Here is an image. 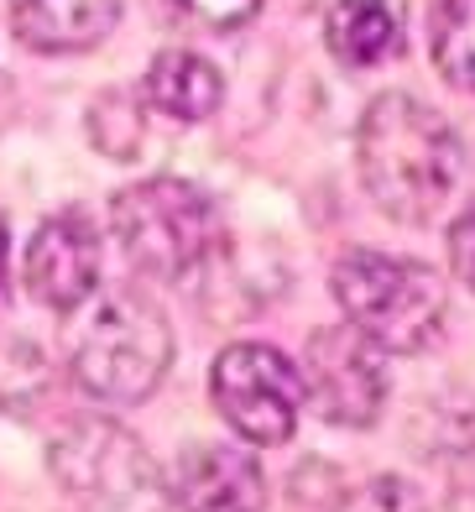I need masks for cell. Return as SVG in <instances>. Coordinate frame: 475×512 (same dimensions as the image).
I'll return each mask as SVG.
<instances>
[{
  "label": "cell",
  "mask_w": 475,
  "mask_h": 512,
  "mask_svg": "<svg viewBox=\"0 0 475 512\" xmlns=\"http://www.w3.org/2000/svg\"><path fill=\"white\" fill-rule=\"evenodd\" d=\"M449 267H455V277L475 293V204L449 225Z\"/></svg>",
  "instance_id": "obj_17"
},
{
  "label": "cell",
  "mask_w": 475,
  "mask_h": 512,
  "mask_svg": "<svg viewBox=\"0 0 475 512\" xmlns=\"http://www.w3.org/2000/svg\"><path fill=\"white\" fill-rule=\"evenodd\" d=\"M429 32L439 74L465 95H475V0H434Z\"/></svg>",
  "instance_id": "obj_13"
},
{
  "label": "cell",
  "mask_w": 475,
  "mask_h": 512,
  "mask_svg": "<svg viewBox=\"0 0 475 512\" xmlns=\"http://www.w3.org/2000/svg\"><path fill=\"white\" fill-rule=\"evenodd\" d=\"M335 298L376 351H429L444 335L449 319V288L434 267L413 256H387V251H350L335 267Z\"/></svg>",
  "instance_id": "obj_3"
},
{
  "label": "cell",
  "mask_w": 475,
  "mask_h": 512,
  "mask_svg": "<svg viewBox=\"0 0 475 512\" xmlns=\"http://www.w3.org/2000/svg\"><path fill=\"white\" fill-rule=\"evenodd\" d=\"M303 398L319 418L340 429H366L382 418L387 403V371L382 351L350 324H329L303 351Z\"/></svg>",
  "instance_id": "obj_7"
},
{
  "label": "cell",
  "mask_w": 475,
  "mask_h": 512,
  "mask_svg": "<svg viewBox=\"0 0 475 512\" xmlns=\"http://www.w3.org/2000/svg\"><path fill=\"white\" fill-rule=\"evenodd\" d=\"M147 100L173 115V121H204V115H215L220 100H225V79L215 74V63L188 53V48H168L157 53L152 68H147Z\"/></svg>",
  "instance_id": "obj_12"
},
{
  "label": "cell",
  "mask_w": 475,
  "mask_h": 512,
  "mask_svg": "<svg viewBox=\"0 0 475 512\" xmlns=\"http://www.w3.org/2000/svg\"><path fill=\"white\" fill-rule=\"evenodd\" d=\"M100 283V236L84 215H53L27 246V293L47 309H79Z\"/></svg>",
  "instance_id": "obj_8"
},
{
  "label": "cell",
  "mask_w": 475,
  "mask_h": 512,
  "mask_svg": "<svg viewBox=\"0 0 475 512\" xmlns=\"http://www.w3.org/2000/svg\"><path fill=\"white\" fill-rule=\"evenodd\" d=\"M173 330L141 288L100 293L68 335V366L100 403H141L168 377Z\"/></svg>",
  "instance_id": "obj_2"
},
{
  "label": "cell",
  "mask_w": 475,
  "mask_h": 512,
  "mask_svg": "<svg viewBox=\"0 0 475 512\" xmlns=\"http://www.w3.org/2000/svg\"><path fill=\"white\" fill-rule=\"evenodd\" d=\"M6 115H11V84H6V74H0V126H6Z\"/></svg>",
  "instance_id": "obj_19"
},
{
  "label": "cell",
  "mask_w": 475,
  "mask_h": 512,
  "mask_svg": "<svg viewBox=\"0 0 475 512\" xmlns=\"http://www.w3.org/2000/svg\"><path fill=\"white\" fill-rule=\"evenodd\" d=\"M355 162H361L366 194L397 225L439 220L460 183V142L449 121L402 89L366 105L355 131Z\"/></svg>",
  "instance_id": "obj_1"
},
{
  "label": "cell",
  "mask_w": 475,
  "mask_h": 512,
  "mask_svg": "<svg viewBox=\"0 0 475 512\" xmlns=\"http://www.w3.org/2000/svg\"><path fill=\"white\" fill-rule=\"evenodd\" d=\"M115 241L147 277H188L220 251V215L183 178H147L110 199Z\"/></svg>",
  "instance_id": "obj_4"
},
{
  "label": "cell",
  "mask_w": 475,
  "mask_h": 512,
  "mask_svg": "<svg viewBox=\"0 0 475 512\" xmlns=\"http://www.w3.org/2000/svg\"><path fill=\"white\" fill-rule=\"evenodd\" d=\"M89 131H94V142H100L105 157L126 162V157L141 147V115H136L131 95L110 89V95L94 100V110H89Z\"/></svg>",
  "instance_id": "obj_14"
},
{
  "label": "cell",
  "mask_w": 475,
  "mask_h": 512,
  "mask_svg": "<svg viewBox=\"0 0 475 512\" xmlns=\"http://www.w3.org/2000/svg\"><path fill=\"white\" fill-rule=\"evenodd\" d=\"M173 11L204 32H241L261 11V0H173Z\"/></svg>",
  "instance_id": "obj_16"
},
{
  "label": "cell",
  "mask_w": 475,
  "mask_h": 512,
  "mask_svg": "<svg viewBox=\"0 0 475 512\" xmlns=\"http://www.w3.org/2000/svg\"><path fill=\"white\" fill-rule=\"evenodd\" d=\"M53 476L79 512H168L157 460L110 418H84L58 434Z\"/></svg>",
  "instance_id": "obj_5"
},
{
  "label": "cell",
  "mask_w": 475,
  "mask_h": 512,
  "mask_svg": "<svg viewBox=\"0 0 475 512\" xmlns=\"http://www.w3.org/2000/svg\"><path fill=\"white\" fill-rule=\"evenodd\" d=\"M267 481L261 465L235 445H194L178 460V507L183 512H261Z\"/></svg>",
  "instance_id": "obj_9"
},
{
  "label": "cell",
  "mask_w": 475,
  "mask_h": 512,
  "mask_svg": "<svg viewBox=\"0 0 475 512\" xmlns=\"http://www.w3.org/2000/svg\"><path fill=\"white\" fill-rule=\"evenodd\" d=\"M0 283H6V225H0Z\"/></svg>",
  "instance_id": "obj_20"
},
{
  "label": "cell",
  "mask_w": 475,
  "mask_h": 512,
  "mask_svg": "<svg viewBox=\"0 0 475 512\" xmlns=\"http://www.w3.org/2000/svg\"><path fill=\"white\" fill-rule=\"evenodd\" d=\"M449 512H475V445H465V455L455 460V476H449Z\"/></svg>",
  "instance_id": "obj_18"
},
{
  "label": "cell",
  "mask_w": 475,
  "mask_h": 512,
  "mask_svg": "<svg viewBox=\"0 0 475 512\" xmlns=\"http://www.w3.org/2000/svg\"><path fill=\"white\" fill-rule=\"evenodd\" d=\"M335 512H429V502H423V492L402 476H371L366 486L345 492V502Z\"/></svg>",
  "instance_id": "obj_15"
},
{
  "label": "cell",
  "mask_w": 475,
  "mask_h": 512,
  "mask_svg": "<svg viewBox=\"0 0 475 512\" xmlns=\"http://www.w3.org/2000/svg\"><path fill=\"white\" fill-rule=\"evenodd\" d=\"M324 42L345 68H376L402 53L408 16L397 0H340L324 21Z\"/></svg>",
  "instance_id": "obj_11"
},
{
  "label": "cell",
  "mask_w": 475,
  "mask_h": 512,
  "mask_svg": "<svg viewBox=\"0 0 475 512\" xmlns=\"http://www.w3.org/2000/svg\"><path fill=\"white\" fill-rule=\"evenodd\" d=\"M121 21V0H11V27L32 53H84Z\"/></svg>",
  "instance_id": "obj_10"
},
{
  "label": "cell",
  "mask_w": 475,
  "mask_h": 512,
  "mask_svg": "<svg viewBox=\"0 0 475 512\" xmlns=\"http://www.w3.org/2000/svg\"><path fill=\"white\" fill-rule=\"evenodd\" d=\"M209 398L241 439L282 445V439H293L303 413V371L272 345L241 340L220 351L215 371H209Z\"/></svg>",
  "instance_id": "obj_6"
}]
</instances>
